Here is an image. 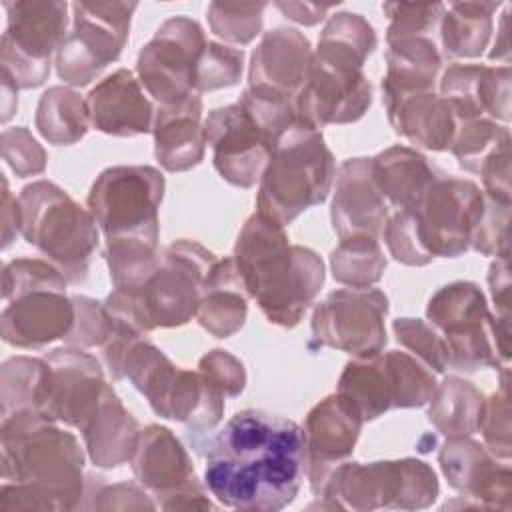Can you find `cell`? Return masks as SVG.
<instances>
[{"mask_svg": "<svg viewBox=\"0 0 512 512\" xmlns=\"http://www.w3.org/2000/svg\"><path fill=\"white\" fill-rule=\"evenodd\" d=\"M204 138L212 146L218 174L234 186L252 188L260 180L278 136L236 102L208 114Z\"/></svg>", "mask_w": 512, "mask_h": 512, "instance_id": "cell-18", "label": "cell"}, {"mask_svg": "<svg viewBox=\"0 0 512 512\" xmlns=\"http://www.w3.org/2000/svg\"><path fill=\"white\" fill-rule=\"evenodd\" d=\"M392 326L398 342L412 350L430 370L434 368V372L442 374L448 368V352L436 328L416 318H398Z\"/></svg>", "mask_w": 512, "mask_h": 512, "instance_id": "cell-41", "label": "cell"}, {"mask_svg": "<svg viewBox=\"0 0 512 512\" xmlns=\"http://www.w3.org/2000/svg\"><path fill=\"white\" fill-rule=\"evenodd\" d=\"M198 368L224 396H238L244 390V366L226 350H212L200 360Z\"/></svg>", "mask_w": 512, "mask_h": 512, "instance_id": "cell-46", "label": "cell"}, {"mask_svg": "<svg viewBox=\"0 0 512 512\" xmlns=\"http://www.w3.org/2000/svg\"><path fill=\"white\" fill-rule=\"evenodd\" d=\"M2 156L20 178L40 174L46 166L42 146L26 128H8L2 132Z\"/></svg>", "mask_w": 512, "mask_h": 512, "instance_id": "cell-45", "label": "cell"}, {"mask_svg": "<svg viewBox=\"0 0 512 512\" xmlns=\"http://www.w3.org/2000/svg\"><path fill=\"white\" fill-rule=\"evenodd\" d=\"M2 478L38 490L52 510L78 504L84 454L74 434L36 410L2 416Z\"/></svg>", "mask_w": 512, "mask_h": 512, "instance_id": "cell-4", "label": "cell"}, {"mask_svg": "<svg viewBox=\"0 0 512 512\" xmlns=\"http://www.w3.org/2000/svg\"><path fill=\"white\" fill-rule=\"evenodd\" d=\"M318 496L330 498L336 508H424L438 496L434 470L414 458L394 462L338 464Z\"/></svg>", "mask_w": 512, "mask_h": 512, "instance_id": "cell-9", "label": "cell"}, {"mask_svg": "<svg viewBox=\"0 0 512 512\" xmlns=\"http://www.w3.org/2000/svg\"><path fill=\"white\" fill-rule=\"evenodd\" d=\"M216 262L198 242L178 240L162 252L160 266L138 292L114 290L104 308L116 330L144 336L152 328H172L196 316L204 280Z\"/></svg>", "mask_w": 512, "mask_h": 512, "instance_id": "cell-6", "label": "cell"}, {"mask_svg": "<svg viewBox=\"0 0 512 512\" xmlns=\"http://www.w3.org/2000/svg\"><path fill=\"white\" fill-rule=\"evenodd\" d=\"M334 176V158L320 130L296 116L276 138L260 176L258 214L286 226L326 200Z\"/></svg>", "mask_w": 512, "mask_h": 512, "instance_id": "cell-7", "label": "cell"}, {"mask_svg": "<svg viewBox=\"0 0 512 512\" xmlns=\"http://www.w3.org/2000/svg\"><path fill=\"white\" fill-rule=\"evenodd\" d=\"M202 100L192 94L186 100L160 106L154 116L156 158L170 172H184L204 158V126L200 124Z\"/></svg>", "mask_w": 512, "mask_h": 512, "instance_id": "cell-27", "label": "cell"}, {"mask_svg": "<svg viewBox=\"0 0 512 512\" xmlns=\"http://www.w3.org/2000/svg\"><path fill=\"white\" fill-rule=\"evenodd\" d=\"M374 48L376 32L360 14L330 16L294 98L296 116L318 130L356 122L372 102L362 66Z\"/></svg>", "mask_w": 512, "mask_h": 512, "instance_id": "cell-3", "label": "cell"}, {"mask_svg": "<svg viewBox=\"0 0 512 512\" xmlns=\"http://www.w3.org/2000/svg\"><path fill=\"white\" fill-rule=\"evenodd\" d=\"M44 358L48 378L40 412L54 422L82 430L96 414L108 386L100 364L76 346L56 348Z\"/></svg>", "mask_w": 512, "mask_h": 512, "instance_id": "cell-20", "label": "cell"}, {"mask_svg": "<svg viewBox=\"0 0 512 512\" xmlns=\"http://www.w3.org/2000/svg\"><path fill=\"white\" fill-rule=\"evenodd\" d=\"M484 212V194L462 178H436L412 210H398L384 224L390 254L408 266L454 258L468 250Z\"/></svg>", "mask_w": 512, "mask_h": 512, "instance_id": "cell-5", "label": "cell"}, {"mask_svg": "<svg viewBox=\"0 0 512 512\" xmlns=\"http://www.w3.org/2000/svg\"><path fill=\"white\" fill-rule=\"evenodd\" d=\"M90 124L112 136L146 134L154 126L152 104L146 100L140 80L126 68L104 78L86 98Z\"/></svg>", "mask_w": 512, "mask_h": 512, "instance_id": "cell-26", "label": "cell"}, {"mask_svg": "<svg viewBox=\"0 0 512 512\" xmlns=\"http://www.w3.org/2000/svg\"><path fill=\"white\" fill-rule=\"evenodd\" d=\"M310 58V42L302 32L294 28L266 32L250 60L248 90L258 96L294 104Z\"/></svg>", "mask_w": 512, "mask_h": 512, "instance_id": "cell-22", "label": "cell"}, {"mask_svg": "<svg viewBox=\"0 0 512 512\" xmlns=\"http://www.w3.org/2000/svg\"><path fill=\"white\" fill-rule=\"evenodd\" d=\"M504 142H510L506 126H498L486 118L466 120L454 134L452 152L464 170L480 172L486 158Z\"/></svg>", "mask_w": 512, "mask_h": 512, "instance_id": "cell-38", "label": "cell"}, {"mask_svg": "<svg viewBox=\"0 0 512 512\" xmlns=\"http://www.w3.org/2000/svg\"><path fill=\"white\" fill-rule=\"evenodd\" d=\"M432 370L418 358L390 350L346 364L338 392L362 420H374L390 408H420L436 392Z\"/></svg>", "mask_w": 512, "mask_h": 512, "instance_id": "cell-11", "label": "cell"}, {"mask_svg": "<svg viewBox=\"0 0 512 512\" xmlns=\"http://www.w3.org/2000/svg\"><path fill=\"white\" fill-rule=\"evenodd\" d=\"M164 176L152 166L106 168L88 194V212L106 240H140L158 246V208Z\"/></svg>", "mask_w": 512, "mask_h": 512, "instance_id": "cell-12", "label": "cell"}, {"mask_svg": "<svg viewBox=\"0 0 512 512\" xmlns=\"http://www.w3.org/2000/svg\"><path fill=\"white\" fill-rule=\"evenodd\" d=\"M498 2H456L442 14L440 36L444 52L450 58H476L484 52L490 32L492 14Z\"/></svg>", "mask_w": 512, "mask_h": 512, "instance_id": "cell-33", "label": "cell"}, {"mask_svg": "<svg viewBox=\"0 0 512 512\" xmlns=\"http://www.w3.org/2000/svg\"><path fill=\"white\" fill-rule=\"evenodd\" d=\"M388 298L376 288H342L314 308L312 334L320 346L368 358L386 344Z\"/></svg>", "mask_w": 512, "mask_h": 512, "instance_id": "cell-17", "label": "cell"}, {"mask_svg": "<svg viewBox=\"0 0 512 512\" xmlns=\"http://www.w3.org/2000/svg\"><path fill=\"white\" fill-rule=\"evenodd\" d=\"M18 86L2 74V122H8L18 106Z\"/></svg>", "mask_w": 512, "mask_h": 512, "instance_id": "cell-49", "label": "cell"}, {"mask_svg": "<svg viewBox=\"0 0 512 512\" xmlns=\"http://www.w3.org/2000/svg\"><path fill=\"white\" fill-rule=\"evenodd\" d=\"M442 98L462 122L490 114L494 120L510 118V68L452 64L440 80Z\"/></svg>", "mask_w": 512, "mask_h": 512, "instance_id": "cell-24", "label": "cell"}, {"mask_svg": "<svg viewBox=\"0 0 512 512\" xmlns=\"http://www.w3.org/2000/svg\"><path fill=\"white\" fill-rule=\"evenodd\" d=\"M386 218L388 206L374 182L372 158L346 160L338 170L332 200V226L338 238H378Z\"/></svg>", "mask_w": 512, "mask_h": 512, "instance_id": "cell-23", "label": "cell"}, {"mask_svg": "<svg viewBox=\"0 0 512 512\" xmlns=\"http://www.w3.org/2000/svg\"><path fill=\"white\" fill-rule=\"evenodd\" d=\"M304 474V428L282 416L236 412L208 444L206 488L228 508L280 510L296 498Z\"/></svg>", "mask_w": 512, "mask_h": 512, "instance_id": "cell-1", "label": "cell"}, {"mask_svg": "<svg viewBox=\"0 0 512 512\" xmlns=\"http://www.w3.org/2000/svg\"><path fill=\"white\" fill-rule=\"evenodd\" d=\"M428 418L448 438L472 436L480 428L484 396L466 380L446 378L430 398Z\"/></svg>", "mask_w": 512, "mask_h": 512, "instance_id": "cell-34", "label": "cell"}, {"mask_svg": "<svg viewBox=\"0 0 512 512\" xmlns=\"http://www.w3.org/2000/svg\"><path fill=\"white\" fill-rule=\"evenodd\" d=\"M8 16L0 64L18 88H36L50 74V56L66 38L68 4L54 0L4 2Z\"/></svg>", "mask_w": 512, "mask_h": 512, "instance_id": "cell-13", "label": "cell"}, {"mask_svg": "<svg viewBox=\"0 0 512 512\" xmlns=\"http://www.w3.org/2000/svg\"><path fill=\"white\" fill-rule=\"evenodd\" d=\"M2 246H10L14 236L20 232V208L18 200L12 198L6 178H2Z\"/></svg>", "mask_w": 512, "mask_h": 512, "instance_id": "cell-48", "label": "cell"}, {"mask_svg": "<svg viewBox=\"0 0 512 512\" xmlns=\"http://www.w3.org/2000/svg\"><path fill=\"white\" fill-rule=\"evenodd\" d=\"M136 2H76L74 26L56 50V72L70 86H86L118 60Z\"/></svg>", "mask_w": 512, "mask_h": 512, "instance_id": "cell-14", "label": "cell"}, {"mask_svg": "<svg viewBox=\"0 0 512 512\" xmlns=\"http://www.w3.org/2000/svg\"><path fill=\"white\" fill-rule=\"evenodd\" d=\"M266 2L238 4V2H212L208 6V22L216 36L232 44L252 42L262 28V12Z\"/></svg>", "mask_w": 512, "mask_h": 512, "instance_id": "cell-39", "label": "cell"}, {"mask_svg": "<svg viewBox=\"0 0 512 512\" xmlns=\"http://www.w3.org/2000/svg\"><path fill=\"white\" fill-rule=\"evenodd\" d=\"M80 432L90 460L100 468H116L132 460L140 434L136 420L124 410L112 386H106L96 414Z\"/></svg>", "mask_w": 512, "mask_h": 512, "instance_id": "cell-29", "label": "cell"}, {"mask_svg": "<svg viewBox=\"0 0 512 512\" xmlns=\"http://www.w3.org/2000/svg\"><path fill=\"white\" fill-rule=\"evenodd\" d=\"M390 16L386 40H398L408 36H428L444 14V4H406L388 2L382 6Z\"/></svg>", "mask_w": 512, "mask_h": 512, "instance_id": "cell-42", "label": "cell"}, {"mask_svg": "<svg viewBox=\"0 0 512 512\" xmlns=\"http://www.w3.org/2000/svg\"><path fill=\"white\" fill-rule=\"evenodd\" d=\"M372 174L384 200L398 210H412L438 178L426 158L406 146H392L372 158Z\"/></svg>", "mask_w": 512, "mask_h": 512, "instance_id": "cell-31", "label": "cell"}, {"mask_svg": "<svg viewBox=\"0 0 512 512\" xmlns=\"http://www.w3.org/2000/svg\"><path fill=\"white\" fill-rule=\"evenodd\" d=\"M438 460L448 482L464 496L486 506L510 508V468L498 466L484 446L468 436L448 438Z\"/></svg>", "mask_w": 512, "mask_h": 512, "instance_id": "cell-25", "label": "cell"}, {"mask_svg": "<svg viewBox=\"0 0 512 512\" xmlns=\"http://www.w3.org/2000/svg\"><path fill=\"white\" fill-rule=\"evenodd\" d=\"M276 8L290 20L304 24V26H312L318 24L326 12L332 8L330 4H312V2H276Z\"/></svg>", "mask_w": 512, "mask_h": 512, "instance_id": "cell-47", "label": "cell"}, {"mask_svg": "<svg viewBox=\"0 0 512 512\" xmlns=\"http://www.w3.org/2000/svg\"><path fill=\"white\" fill-rule=\"evenodd\" d=\"M382 100L396 134L426 150H446L452 144L456 134L454 114L448 102L434 94V90L386 96Z\"/></svg>", "mask_w": 512, "mask_h": 512, "instance_id": "cell-28", "label": "cell"}, {"mask_svg": "<svg viewBox=\"0 0 512 512\" xmlns=\"http://www.w3.org/2000/svg\"><path fill=\"white\" fill-rule=\"evenodd\" d=\"M486 446L492 454L508 458L510 456V408H508V384L506 374L502 386L488 400H484L480 428Z\"/></svg>", "mask_w": 512, "mask_h": 512, "instance_id": "cell-44", "label": "cell"}, {"mask_svg": "<svg viewBox=\"0 0 512 512\" xmlns=\"http://www.w3.org/2000/svg\"><path fill=\"white\" fill-rule=\"evenodd\" d=\"M66 282V276L56 270L2 296L6 302L0 316L4 342L16 348H42L66 338L76 320L74 300L66 296Z\"/></svg>", "mask_w": 512, "mask_h": 512, "instance_id": "cell-16", "label": "cell"}, {"mask_svg": "<svg viewBox=\"0 0 512 512\" xmlns=\"http://www.w3.org/2000/svg\"><path fill=\"white\" fill-rule=\"evenodd\" d=\"M74 308H76V320L70 330V334L64 338L70 346L86 348V346H106L110 340L114 326L112 320L104 308L96 300H90L86 296H76Z\"/></svg>", "mask_w": 512, "mask_h": 512, "instance_id": "cell-43", "label": "cell"}, {"mask_svg": "<svg viewBox=\"0 0 512 512\" xmlns=\"http://www.w3.org/2000/svg\"><path fill=\"white\" fill-rule=\"evenodd\" d=\"M426 316L444 340L448 366L472 372L510 360V346L476 284L454 282L440 288L430 298Z\"/></svg>", "mask_w": 512, "mask_h": 512, "instance_id": "cell-10", "label": "cell"}, {"mask_svg": "<svg viewBox=\"0 0 512 512\" xmlns=\"http://www.w3.org/2000/svg\"><path fill=\"white\" fill-rule=\"evenodd\" d=\"M196 320L216 338L238 332L246 320V288L234 258L216 260L204 280Z\"/></svg>", "mask_w": 512, "mask_h": 512, "instance_id": "cell-30", "label": "cell"}, {"mask_svg": "<svg viewBox=\"0 0 512 512\" xmlns=\"http://www.w3.org/2000/svg\"><path fill=\"white\" fill-rule=\"evenodd\" d=\"M48 378L46 358L18 356L4 362L0 372V400L2 416L36 410L40 412Z\"/></svg>", "mask_w": 512, "mask_h": 512, "instance_id": "cell-36", "label": "cell"}, {"mask_svg": "<svg viewBox=\"0 0 512 512\" xmlns=\"http://www.w3.org/2000/svg\"><path fill=\"white\" fill-rule=\"evenodd\" d=\"M18 208L20 234L26 242L48 256L68 282H82L98 246L92 214L48 180L24 186L18 196Z\"/></svg>", "mask_w": 512, "mask_h": 512, "instance_id": "cell-8", "label": "cell"}, {"mask_svg": "<svg viewBox=\"0 0 512 512\" xmlns=\"http://www.w3.org/2000/svg\"><path fill=\"white\" fill-rule=\"evenodd\" d=\"M132 468L146 488L164 498L162 508H210L186 450L168 428L152 424L138 434Z\"/></svg>", "mask_w": 512, "mask_h": 512, "instance_id": "cell-19", "label": "cell"}, {"mask_svg": "<svg viewBox=\"0 0 512 512\" xmlns=\"http://www.w3.org/2000/svg\"><path fill=\"white\" fill-rule=\"evenodd\" d=\"M332 274L340 284L350 288H370L386 268L378 238H348L340 240L330 256Z\"/></svg>", "mask_w": 512, "mask_h": 512, "instance_id": "cell-37", "label": "cell"}, {"mask_svg": "<svg viewBox=\"0 0 512 512\" xmlns=\"http://www.w3.org/2000/svg\"><path fill=\"white\" fill-rule=\"evenodd\" d=\"M362 422V416L340 394L324 398L310 410L304 428L306 474L316 496L328 474L352 454Z\"/></svg>", "mask_w": 512, "mask_h": 512, "instance_id": "cell-21", "label": "cell"}, {"mask_svg": "<svg viewBox=\"0 0 512 512\" xmlns=\"http://www.w3.org/2000/svg\"><path fill=\"white\" fill-rule=\"evenodd\" d=\"M198 22L186 16L168 18L138 54V80L160 104L172 106L196 92L198 62L206 50Z\"/></svg>", "mask_w": 512, "mask_h": 512, "instance_id": "cell-15", "label": "cell"}, {"mask_svg": "<svg viewBox=\"0 0 512 512\" xmlns=\"http://www.w3.org/2000/svg\"><path fill=\"white\" fill-rule=\"evenodd\" d=\"M242 62H244L242 50L230 48L218 42H208L198 62L196 92L234 86L240 80Z\"/></svg>", "mask_w": 512, "mask_h": 512, "instance_id": "cell-40", "label": "cell"}, {"mask_svg": "<svg viewBox=\"0 0 512 512\" xmlns=\"http://www.w3.org/2000/svg\"><path fill=\"white\" fill-rule=\"evenodd\" d=\"M388 72L382 78V98L434 90L442 58L430 36H408L388 42Z\"/></svg>", "mask_w": 512, "mask_h": 512, "instance_id": "cell-32", "label": "cell"}, {"mask_svg": "<svg viewBox=\"0 0 512 512\" xmlns=\"http://www.w3.org/2000/svg\"><path fill=\"white\" fill-rule=\"evenodd\" d=\"M90 124L86 100L70 88H48L36 108V128L50 142L68 146L78 142Z\"/></svg>", "mask_w": 512, "mask_h": 512, "instance_id": "cell-35", "label": "cell"}, {"mask_svg": "<svg viewBox=\"0 0 512 512\" xmlns=\"http://www.w3.org/2000/svg\"><path fill=\"white\" fill-rule=\"evenodd\" d=\"M234 264L246 294L278 326H296L324 282L322 260L304 246L288 242L284 226L252 214L234 248Z\"/></svg>", "mask_w": 512, "mask_h": 512, "instance_id": "cell-2", "label": "cell"}]
</instances>
